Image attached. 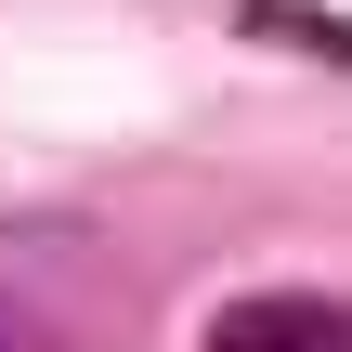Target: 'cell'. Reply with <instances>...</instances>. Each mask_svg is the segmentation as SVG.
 <instances>
[{
	"label": "cell",
	"mask_w": 352,
	"mask_h": 352,
	"mask_svg": "<svg viewBox=\"0 0 352 352\" xmlns=\"http://www.w3.org/2000/svg\"><path fill=\"white\" fill-rule=\"evenodd\" d=\"M209 352H352V300H327V287H261V300H222Z\"/></svg>",
	"instance_id": "cell-1"
},
{
	"label": "cell",
	"mask_w": 352,
	"mask_h": 352,
	"mask_svg": "<svg viewBox=\"0 0 352 352\" xmlns=\"http://www.w3.org/2000/svg\"><path fill=\"white\" fill-rule=\"evenodd\" d=\"M235 26H248V39H287V52H327V65H352V26H340V13H300V0H248Z\"/></svg>",
	"instance_id": "cell-2"
},
{
	"label": "cell",
	"mask_w": 352,
	"mask_h": 352,
	"mask_svg": "<svg viewBox=\"0 0 352 352\" xmlns=\"http://www.w3.org/2000/svg\"><path fill=\"white\" fill-rule=\"evenodd\" d=\"M0 352H39V340H0Z\"/></svg>",
	"instance_id": "cell-3"
}]
</instances>
